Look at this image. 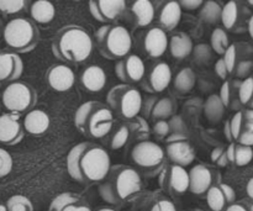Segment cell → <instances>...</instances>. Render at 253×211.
I'll use <instances>...</instances> for the list:
<instances>
[{"label": "cell", "mask_w": 253, "mask_h": 211, "mask_svg": "<svg viewBox=\"0 0 253 211\" xmlns=\"http://www.w3.org/2000/svg\"><path fill=\"white\" fill-rule=\"evenodd\" d=\"M111 168L108 151L94 142H81L73 146L67 156V172L81 184L101 183Z\"/></svg>", "instance_id": "6da1fadb"}, {"label": "cell", "mask_w": 253, "mask_h": 211, "mask_svg": "<svg viewBox=\"0 0 253 211\" xmlns=\"http://www.w3.org/2000/svg\"><path fill=\"white\" fill-rule=\"evenodd\" d=\"M143 188L142 178L136 168L125 165L111 166L105 179L99 185V195L111 205H123L135 200Z\"/></svg>", "instance_id": "7a4b0ae2"}, {"label": "cell", "mask_w": 253, "mask_h": 211, "mask_svg": "<svg viewBox=\"0 0 253 211\" xmlns=\"http://www.w3.org/2000/svg\"><path fill=\"white\" fill-rule=\"evenodd\" d=\"M51 46L57 59L67 63L79 64L91 56L94 41L84 27L67 25L56 32Z\"/></svg>", "instance_id": "3957f363"}, {"label": "cell", "mask_w": 253, "mask_h": 211, "mask_svg": "<svg viewBox=\"0 0 253 211\" xmlns=\"http://www.w3.org/2000/svg\"><path fill=\"white\" fill-rule=\"evenodd\" d=\"M113 111L100 101H86L77 109L74 114V125L89 138L106 137L114 127Z\"/></svg>", "instance_id": "277c9868"}, {"label": "cell", "mask_w": 253, "mask_h": 211, "mask_svg": "<svg viewBox=\"0 0 253 211\" xmlns=\"http://www.w3.org/2000/svg\"><path fill=\"white\" fill-rule=\"evenodd\" d=\"M2 39L9 51L17 54L27 53L39 44L40 29L31 19L15 17L2 29Z\"/></svg>", "instance_id": "5b68a950"}, {"label": "cell", "mask_w": 253, "mask_h": 211, "mask_svg": "<svg viewBox=\"0 0 253 211\" xmlns=\"http://www.w3.org/2000/svg\"><path fill=\"white\" fill-rule=\"evenodd\" d=\"M96 46L101 56L116 61L128 56L132 49V36L125 26L104 25L96 30Z\"/></svg>", "instance_id": "8992f818"}, {"label": "cell", "mask_w": 253, "mask_h": 211, "mask_svg": "<svg viewBox=\"0 0 253 211\" xmlns=\"http://www.w3.org/2000/svg\"><path fill=\"white\" fill-rule=\"evenodd\" d=\"M142 95L140 90L128 84H119L113 86L106 94L109 109L126 121L140 115L142 108Z\"/></svg>", "instance_id": "52a82bcc"}, {"label": "cell", "mask_w": 253, "mask_h": 211, "mask_svg": "<svg viewBox=\"0 0 253 211\" xmlns=\"http://www.w3.org/2000/svg\"><path fill=\"white\" fill-rule=\"evenodd\" d=\"M131 160L146 177H156L165 168L166 152L158 143L151 140L140 141L131 150Z\"/></svg>", "instance_id": "ba28073f"}, {"label": "cell", "mask_w": 253, "mask_h": 211, "mask_svg": "<svg viewBox=\"0 0 253 211\" xmlns=\"http://www.w3.org/2000/svg\"><path fill=\"white\" fill-rule=\"evenodd\" d=\"M1 101L10 113L20 115L34 109L37 101V93L34 86L26 82L16 81L7 84L2 90Z\"/></svg>", "instance_id": "9c48e42d"}, {"label": "cell", "mask_w": 253, "mask_h": 211, "mask_svg": "<svg viewBox=\"0 0 253 211\" xmlns=\"http://www.w3.org/2000/svg\"><path fill=\"white\" fill-rule=\"evenodd\" d=\"M189 174V192L198 197H205L212 185L221 183V174L212 166L199 163L188 172Z\"/></svg>", "instance_id": "30bf717a"}, {"label": "cell", "mask_w": 253, "mask_h": 211, "mask_svg": "<svg viewBox=\"0 0 253 211\" xmlns=\"http://www.w3.org/2000/svg\"><path fill=\"white\" fill-rule=\"evenodd\" d=\"M251 15V9L246 4L231 0L222 6L220 21L225 31L227 30V31L240 34L247 30V24Z\"/></svg>", "instance_id": "8fae6325"}, {"label": "cell", "mask_w": 253, "mask_h": 211, "mask_svg": "<svg viewBox=\"0 0 253 211\" xmlns=\"http://www.w3.org/2000/svg\"><path fill=\"white\" fill-rule=\"evenodd\" d=\"M165 152L166 157L172 165L180 166L183 168L192 165L197 156L194 147L188 140V136L180 135L168 136Z\"/></svg>", "instance_id": "7c38bea8"}, {"label": "cell", "mask_w": 253, "mask_h": 211, "mask_svg": "<svg viewBox=\"0 0 253 211\" xmlns=\"http://www.w3.org/2000/svg\"><path fill=\"white\" fill-rule=\"evenodd\" d=\"M158 175L160 187L169 194L182 195L189 192V174L185 168L177 165H166Z\"/></svg>", "instance_id": "4fadbf2b"}, {"label": "cell", "mask_w": 253, "mask_h": 211, "mask_svg": "<svg viewBox=\"0 0 253 211\" xmlns=\"http://www.w3.org/2000/svg\"><path fill=\"white\" fill-rule=\"evenodd\" d=\"M115 74L124 84L140 83L146 76L145 62L137 54H128L116 62Z\"/></svg>", "instance_id": "5bb4252c"}, {"label": "cell", "mask_w": 253, "mask_h": 211, "mask_svg": "<svg viewBox=\"0 0 253 211\" xmlns=\"http://www.w3.org/2000/svg\"><path fill=\"white\" fill-rule=\"evenodd\" d=\"M234 142L253 147V110L241 109L230 119Z\"/></svg>", "instance_id": "9a60e30c"}, {"label": "cell", "mask_w": 253, "mask_h": 211, "mask_svg": "<svg viewBox=\"0 0 253 211\" xmlns=\"http://www.w3.org/2000/svg\"><path fill=\"white\" fill-rule=\"evenodd\" d=\"M124 0H93L89 1V11L91 16L100 22H113L123 16L126 11Z\"/></svg>", "instance_id": "2e32d148"}, {"label": "cell", "mask_w": 253, "mask_h": 211, "mask_svg": "<svg viewBox=\"0 0 253 211\" xmlns=\"http://www.w3.org/2000/svg\"><path fill=\"white\" fill-rule=\"evenodd\" d=\"M46 82L54 91L64 93L73 88L76 83V73L67 64H54L47 69Z\"/></svg>", "instance_id": "e0dca14e"}, {"label": "cell", "mask_w": 253, "mask_h": 211, "mask_svg": "<svg viewBox=\"0 0 253 211\" xmlns=\"http://www.w3.org/2000/svg\"><path fill=\"white\" fill-rule=\"evenodd\" d=\"M25 130L19 115L2 114L0 115V143L6 146H15L24 138Z\"/></svg>", "instance_id": "ac0fdd59"}, {"label": "cell", "mask_w": 253, "mask_h": 211, "mask_svg": "<svg viewBox=\"0 0 253 211\" xmlns=\"http://www.w3.org/2000/svg\"><path fill=\"white\" fill-rule=\"evenodd\" d=\"M205 199L211 211H225L236 202V192L231 185L217 183L208 190Z\"/></svg>", "instance_id": "d6986e66"}, {"label": "cell", "mask_w": 253, "mask_h": 211, "mask_svg": "<svg viewBox=\"0 0 253 211\" xmlns=\"http://www.w3.org/2000/svg\"><path fill=\"white\" fill-rule=\"evenodd\" d=\"M24 72V62L20 54L11 51H0V84L19 81Z\"/></svg>", "instance_id": "ffe728a7"}, {"label": "cell", "mask_w": 253, "mask_h": 211, "mask_svg": "<svg viewBox=\"0 0 253 211\" xmlns=\"http://www.w3.org/2000/svg\"><path fill=\"white\" fill-rule=\"evenodd\" d=\"M173 74L169 64L166 62H158L146 77L143 86L150 93H162L172 83Z\"/></svg>", "instance_id": "44dd1931"}, {"label": "cell", "mask_w": 253, "mask_h": 211, "mask_svg": "<svg viewBox=\"0 0 253 211\" xmlns=\"http://www.w3.org/2000/svg\"><path fill=\"white\" fill-rule=\"evenodd\" d=\"M167 32L161 27H151L143 36V48L151 58H161L168 49Z\"/></svg>", "instance_id": "7402d4cb"}, {"label": "cell", "mask_w": 253, "mask_h": 211, "mask_svg": "<svg viewBox=\"0 0 253 211\" xmlns=\"http://www.w3.org/2000/svg\"><path fill=\"white\" fill-rule=\"evenodd\" d=\"M182 7L178 1L161 2L160 6H156V19L162 30L173 31L179 25L182 19Z\"/></svg>", "instance_id": "603a6c76"}, {"label": "cell", "mask_w": 253, "mask_h": 211, "mask_svg": "<svg viewBox=\"0 0 253 211\" xmlns=\"http://www.w3.org/2000/svg\"><path fill=\"white\" fill-rule=\"evenodd\" d=\"M48 211H91L88 203L77 193H62L52 200Z\"/></svg>", "instance_id": "cb8c5ba5"}, {"label": "cell", "mask_w": 253, "mask_h": 211, "mask_svg": "<svg viewBox=\"0 0 253 211\" xmlns=\"http://www.w3.org/2000/svg\"><path fill=\"white\" fill-rule=\"evenodd\" d=\"M108 77L101 67L89 66L83 71L81 76V84L88 93H100L106 85Z\"/></svg>", "instance_id": "d4e9b609"}, {"label": "cell", "mask_w": 253, "mask_h": 211, "mask_svg": "<svg viewBox=\"0 0 253 211\" xmlns=\"http://www.w3.org/2000/svg\"><path fill=\"white\" fill-rule=\"evenodd\" d=\"M49 116L46 111L41 109H32L25 115L22 126L26 132L31 135H43L49 128Z\"/></svg>", "instance_id": "484cf974"}, {"label": "cell", "mask_w": 253, "mask_h": 211, "mask_svg": "<svg viewBox=\"0 0 253 211\" xmlns=\"http://www.w3.org/2000/svg\"><path fill=\"white\" fill-rule=\"evenodd\" d=\"M168 48H169L170 54L175 59H185L193 53V44L192 37L185 32H175L168 41Z\"/></svg>", "instance_id": "4316f807"}, {"label": "cell", "mask_w": 253, "mask_h": 211, "mask_svg": "<svg viewBox=\"0 0 253 211\" xmlns=\"http://www.w3.org/2000/svg\"><path fill=\"white\" fill-rule=\"evenodd\" d=\"M135 25L138 27H147L156 19V5L151 0H137L131 6Z\"/></svg>", "instance_id": "83f0119b"}, {"label": "cell", "mask_w": 253, "mask_h": 211, "mask_svg": "<svg viewBox=\"0 0 253 211\" xmlns=\"http://www.w3.org/2000/svg\"><path fill=\"white\" fill-rule=\"evenodd\" d=\"M30 15L35 24L48 25L56 16V7L51 1L47 0H37L30 5Z\"/></svg>", "instance_id": "f1b7e54d"}, {"label": "cell", "mask_w": 253, "mask_h": 211, "mask_svg": "<svg viewBox=\"0 0 253 211\" xmlns=\"http://www.w3.org/2000/svg\"><path fill=\"white\" fill-rule=\"evenodd\" d=\"M226 156L229 163L236 166V167H245L252 162L253 148L250 146L231 142L226 147Z\"/></svg>", "instance_id": "f546056e"}, {"label": "cell", "mask_w": 253, "mask_h": 211, "mask_svg": "<svg viewBox=\"0 0 253 211\" xmlns=\"http://www.w3.org/2000/svg\"><path fill=\"white\" fill-rule=\"evenodd\" d=\"M240 83H241L240 79H227L222 83L219 98L226 109H239L240 110V106H241L239 100Z\"/></svg>", "instance_id": "4dcf8cb0"}, {"label": "cell", "mask_w": 253, "mask_h": 211, "mask_svg": "<svg viewBox=\"0 0 253 211\" xmlns=\"http://www.w3.org/2000/svg\"><path fill=\"white\" fill-rule=\"evenodd\" d=\"M177 101L170 96H163V98H157L155 105H153L152 111H151L150 118L152 120H167L177 113Z\"/></svg>", "instance_id": "1f68e13d"}, {"label": "cell", "mask_w": 253, "mask_h": 211, "mask_svg": "<svg viewBox=\"0 0 253 211\" xmlns=\"http://www.w3.org/2000/svg\"><path fill=\"white\" fill-rule=\"evenodd\" d=\"M173 88L179 94H189L197 84V74L190 67L180 69L172 79Z\"/></svg>", "instance_id": "d6a6232c"}, {"label": "cell", "mask_w": 253, "mask_h": 211, "mask_svg": "<svg viewBox=\"0 0 253 211\" xmlns=\"http://www.w3.org/2000/svg\"><path fill=\"white\" fill-rule=\"evenodd\" d=\"M225 106L224 104L220 100L219 95L216 94H212L209 98L207 99V101L204 103V116L208 119V121H210L211 124H217L221 121V119L224 118L225 114Z\"/></svg>", "instance_id": "836d02e7"}, {"label": "cell", "mask_w": 253, "mask_h": 211, "mask_svg": "<svg viewBox=\"0 0 253 211\" xmlns=\"http://www.w3.org/2000/svg\"><path fill=\"white\" fill-rule=\"evenodd\" d=\"M221 11L222 6L220 2L209 0V1H205L203 6L200 7L199 17L205 24H216L221 20Z\"/></svg>", "instance_id": "e575fe53"}, {"label": "cell", "mask_w": 253, "mask_h": 211, "mask_svg": "<svg viewBox=\"0 0 253 211\" xmlns=\"http://www.w3.org/2000/svg\"><path fill=\"white\" fill-rule=\"evenodd\" d=\"M210 44H211L210 47H211V49L215 53H217L219 56H224V53L230 46V40L229 36H227V32L224 29H221V27H216L211 32V36H210Z\"/></svg>", "instance_id": "d590c367"}, {"label": "cell", "mask_w": 253, "mask_h": 211, "mask_svg": "<svg viewBox=\"0 0 253 211\" xmlns=\"http://www.w3.org/2000/svg\"><path fill=\"white\" fill-rule=\"evenodd\" d=\"M126 125H127L131 135H135L136 138H138L140 141H146L150 137L151 127L147 121H146V119L142 118V116H136L132 120L127 121Z\"/></svg>", "instance_id": "8d00e7d4"}, {"label": "cell", "mask_w": 253, "mask_h": 211, "mask_svg": "<svg viewBox=\"0 0 253 211\" xmlns=\"http://www.w3.org/2000/svg\"><path fill=\"white\" fill-rule=\"evenodd\" d=\"M239 100L242 106L253 110V77L241 81L239 86Z\"/></svg>", "instance_id": "74e56055"}, {"label": "cell", "mask_w": 253, "mask_h": 211, "mask_svg": "<svg viewBox=\"0 0 253 211\" xmlns=\"http://www.w3.org/2000/svg\"><path fill=\"white\" fill-rule=\"evenodd\" d=\"M6 211H34V204L25 195H12L5 203Z\"/></svg>", "instance_id": "f35d334b"}, {"label": "cell", "mask_w": 253, "mask_h": 211, "mask_svg": "<svg viewBox=\"0 0 253 211\" xmlns=\"http://www.w3.org/2000/svg\"><path fill=\"white\" fill-rule=\"evenodd\" d=\"M240 54H241V43H231L222 56L229 76L234 74L236 64L240 59Z\"/></svg>", "instance_id": "ab89813d"}, {"label": "cell", "mask_w": 253, "mask_h": 211, "mask_svg": "<svg viewBox=\"0 0 253 211\" xmlns=\"http://www.w3.org/2000/svg\"><path fill=\"white\" fill-rule=\"evenodd\" d=\"M30 2L26 0H0V12L4 15H16L26 11Z\"/></svg>", "instance_id": "60d3db41"}, {"label": "cell", "mask_w": 253, "mask_h": 211, "mask_svg": "<svg viewBox=\"0 0 253 211\" xmlns=\"http://www.w3.org/2000/svg\"><path fill=\"white\" fill-rule=\"evenodd\" d=\"M130 137L131 133L127 125H121L120 127L115 131V133L111 136L109 146H110L111 150H120L124 146H126V143L128 142Z\"/></svg>", "instance_id": "b9f144b4"}, {"label": "cell", "mask_w": 253, "mask_h": 211, "mask_svg": "<svg viewBox=\"0 0 253 211\" xmlns=\"http://www.w3.org/2000/svg\"><path fill=\"white\" fill-rule=\"evenodd\" d=\"M168 125H169L170 135H180V136H188V128L187 124L184 123L180 116L174 115L168 120Z\"/></svg>", "instance_id": "7bdbcfd3"}, {"label": "cell", "mask_w": 253, "mask_h": 211, "mask_svg": "<svg viewBox=\"0 0 253 211\" xmlns=\"http://www.w3.org/2000/svg\"><path fill=\"white\" fill-rule=\"evenodd\" d=\"M210 158H211V162L220 168H224L230 165L226 156V147H224V146L215 147L210 155Z\"/></svg>", "instance_id": "ee69618b"}, {"label": "cell", "mask_w": 253, "mask_h": 211, "mask_svg": "<svg viewBox=\"0 0 253 211\" xmlns=\"http://www.w3.org/2000/svg\"><path fill=\"white\" fill-rule=\"evenodd\" d=\"M12 170V157L6 150L0 148V178L6 177Z\"/></svg>", "instance_id": "f6af8a7d"}, {"label": "cell", "mask_w": 253, "mask_h": 211, "mask_svg": "<svg viewBox=\"0 0 253 211\" xmlns=\"http://www.w3.org/2000/svg\"><path fill=\"white\" fill-rule=\"evenodd\" d=\"M253 69V58L244 59V61H240L237 63L236 68H235L234 74L236 76V78H239L240 81H244L247 77H250V73Z\"/></svg>", "instance_id": "bcb514c9"}, {"label": "cell", "mask_w": 253, "mask_h": 211, "mask_svg": "<svg viewBox=\"0 0 253 211\" xmlns=\"http://www.w3.org/2000/svg\"><path fill=\"white\" fill-rule=\"evenodd\" d=\"M211 51H212L211 47L208 46V44L205 43H200L193 48L194 58L197 59V62H199V63L209 62V59L211 58Z\"/></svg>", "instance_id": "7dc6e473"}, {"label": "cell", "mask_w": 253, "mask_h": 211, "mask_svg": "<svg viewBox=\"0 0 253 211\" xmlns=\"http://www.w3.org/2000/svg\"><path fill=\"white\" fill-rule=\"evenodd\" d=\"M152 132L155 133L157 137L165 138L170 135L169 125H168V120H158L155 121L152 126Z\"/></svg>", "instance_id": "c3c4849f"}, {"label": "cell", "mask_w": 253, "mask_h": 211, "mask_svg": "<svg viewBox=\"0 0 253 211\" xmlns=\"http://www.w3.org/2000/svg\"><path fill=\"white\" fill-rule=\"evenodd\" d=\"M225 211H253V203L249 199H242L240 202H235Z\"/></svg>", "instance_id": "681fc988"}, {"label": "cell", "mask_w": 253, "mask_h": 211, "mask_svg": "<svg viewBox=\"0 0 253 211\" xmlns=\"http://www.w3.org/2000/svg\"><path fill=\"white\" fill-rule=\"evenodd\" d=\"M150 211H177V208L170 200L161 199L151 208Z\"/></svg>", "instance_id": "f907efd6"}, {"label": "cell", "mask_w": 253, "mask_h": 211, "mask_svg": "<svg viewBox=\"0 0 253 211\" xmlns=\"http://www.w3.org/2000/svg\"><path fill=\"white\" fill-rule=\"evenodd\" d=\"M156 100H157V98L156 96H150V98H147L146 100H142V108H141V113L142 114V118H150L151 115V111H152V108L153 105H155Z\"/></svg>", "instance_id": "816d5d0a"}, {"label": "cell", "mask_w": 253, "mask_h": 211, "mask_svg": "<svg viewBox=\"0 0 253 211\" xmlns=\"http://www.w3.org/2000/svg\"><path fill=\"white\" fill-rule=\"evenodd\" d=\"M179 2L180 7L182 10H188V11H194V10L200 9L204 4L203 0H182V1H178Z\"/></svg>", "instance_id": "f5cc1de1"}, {"label": "cell", "mask_w": 253, "mask_h": 211, "mask_svg": "<svg viewBox=\"0 0 253 211\" xmlns=\"http://www.w3.org/2000/svg\"><path fill=\"white\" fill-rule=\"evenodd\" d=\"M215 73H216V76L219 77L220 79H222V81H227V78H229V72H227L226 69V66H225V62L224 59H222V57L220 59H217V62L215 63Z\"/></svg>", "instance_id": "db71d44e"}, {"label": "cell", "mask_w": 253, "mask_h": 211, "mask_svg": "<svg viewBox=\"0 0 253 211\" xmlns=\"http://www.w3.org/2000/svg\"><path fill=\"white\" fill-rule=\"evenodd\" d=\"M224 135L225 137H226V140L230 141V143L234 142V140H232V135H231V128H230V120H226V123H225Z\"/></svg>", "instance_id": "11a10c76"}, {"label": "cell", "mask_w": 253, "mask_h": 211, "mask_svg": "<svg viewBox=\"0 0 253 211\" xmlns=\"http://www.w3.org/2000/svg\"><path fill=\"white\" fill-rule=\"evenodd\" d=\"M246 193H247V197H249V200H251L253 203V177L249 180V182H247Z\"/></svg>", "instance_id": "9f6ffc18"}, {"label": "cell", "mask_w": 253, "mask_h": 211, "mask_svg": "<svg viewBox=\"0 0 253 211\" xmlns=\"http://www.w3.org/2000/svg\"><path fill=\"white\" fill-rule=\"evenodd\" d=\"M247 31H249L250 36H251V39L253 40V12L249 20V24H247Z\"/></svg>", "instance_id": "6f0895ef"}, {"label": "cell", "mask_w": 253, "mask_h": 211, "mask_svg": "<svg viewBox=\"0 0 253 211\" xmlns=\"http://www.w3.org/2000/svg\"><path fill=\"white\" fill-rule=\"evenodd\" d=\"M96 211H119L118 209H115V208H100V209H98Z\"/></svg>", "instance_id": "680465c9"}, {"label": "cell", "mask_w": 253, "mask_h": 211, "mask_svg": "<svg viewBox=\"0 0 253 211\" xmlns=\"http://www.w3.org/2000/svg\"><path fill=\"white\" fill-rule=\"evenodd\" d=\"M2 34V26H1V21H0V35Z\"/></svg>", "instance_id": "91938a15"}, {"label": "cell", "mask_w": 253, "mask_h": 211, "mask_svg": "<svg viewBox=\"0 0 253 211\" xmlns=\"http://www.w3.org/2000/svg\"><path fill=\"white\" fill-rule=\"evenodd\" d=\"M189 211H204V210H202V209H193V210H189Z\"/></svg>", "instance_id": "94428289"}]
</instances>
